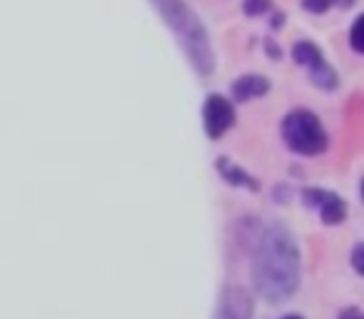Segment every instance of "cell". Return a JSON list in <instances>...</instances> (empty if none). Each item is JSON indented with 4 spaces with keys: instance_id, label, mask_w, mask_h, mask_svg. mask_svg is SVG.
<instances>
[{
    "instance_id": "cell-12",
    "label": "cell",
    "mask_w": 364,
    "mask_h": 319,
    "mask_svg": "<svg viewBox=\"0 0 364 319\" xmlns=\"http://www.w3.org/2000/svg\"><path fill=\"white\" fill-rule=\"evenodd\" d=\"M339 319H362V312H359V309H354V307H349V309H344V312L339 314Z\"/></svg>"
},
{
    "instance_id": "cell-5",
    "label": "cell",
    "mask_w": 364,
    "mask_h": 319,
    "mask_svg": "<svg viewBox=\"0 0 364 319\" xmlns=\"http://www.w3.org/2000/svg\"><path fill=\"white\" fill-rule=\"evenodd\" d=\"M250 297L242 289H228L218 309V319H250Z\"/></svg>"
},
{
    "instance_id": "cell-2",
    "label": "cell",
    "mask_w": 364,
    "mask_h": 319,
    "mask_svg": "<svg viewBox=\"0 0 364 319\" xmlns=\"http://www.w3.org/2000/svg\"><path fill=\"white\" fill-rule=\"evenodd\" d=\"M282 135L287 145L299 155H317L327 147V132L322 130L317 115L309 110H294L284 117Z\"/></svg>"
},
{
    "instance_id": "cell-8",
    "label": "cell",
    "mask_w": 364,
    "mask_h": 319,
    "mask_svg": "<svg viewBox=\"0 0 364 319\" xmlns=\"http://www.w3.org/2000/svg\"><path fill=\"white\" fill-rule=\"evenodd\" d=\"M218 168H220V173L225 175V180H230L232 185H247V188H252V190H257V183H255L252 178H250L247 173H242V170H237L235 168L230 160H225V157H220V163H218Z\"/></svg>"
},
{
    "instance_id": "cell-13",
    "label": "cell",
    "mask_w": 364,
    "mask_h": 319,
    "mask_svg": "<svg viewBox=\"0 0 364 319\" xmlns=\"http://www.w3.org/2000/svg\"><path fill=\"white\" fill-rule=\"evenodd\" d=\"M359 254H362V244H357V247H354V267H357V272H362V262H359Z\"/></svg>"
},
{
    "instance_id": "cell-14",
    "label": "cell",
    "mask_w": 364,
    "mask_h": 319,
    "mask_svg": "<svg viewBox=\"0 0 364 319\" xmlns=\"http://www.w3.org/2000/svg\"><path fill=\"white\" fill-rule=\"evenodd\" d=\"M282 319H302V317H297V314H287V317H282Z\"/></svg>"
},
{
    "instance_id": "cell-6",
    "label": "cell",
    "mask_w": 364,
    "mask_h": 319,
    "mask_svg": "<svg viewBox=\"0 0 364 319\" xmlns=\"http://www.w3.org/2000/svg\"><path fill=\"white\" fill-rule=\"evenodd\" d=\"M269 90V82L259 75H247V77H240L237 82L232 85V95L237 100H252V97H259Z\"/></svg>"
},
{
    "instance_id": "cell-11",
    "label": "cell",
    "mask_w": 364,
    "mask_h": 319,
    "mask_svg": "<svg viewBox=\"0 0 364 319\" xmlns=\"http://www.w3.org/2000/svg\"><path fill=\"white\" fill-rule=\"evenodd\" d=\"M352 48L357 53H362V18L354 21V28H352Z\"/></svg>"
},
{
    "instance_id": "cell-1",
    "label": "cell",
    "mask_w": 364,
    "mask_h": 319,
    "mask_svg": "<svg viewBox=\"0 0 364 319\" xmlns=\"http://www.w3.org/2000/svg\"><path fill=\"white\" fill-rule=\"evenodd\" d=\"M299 254L284 229L272 227L262 234L255 259V282L269 302H282L297 287Z\"/></svg>"
},
{
    "instance_id": "cell-4",
    "label": "cell",
    "mask_w": 364,
    "mask_h": 319,
    "mask_svg": "<svg viewBox=\"0 0 364 319\" xmlns=\"http://www.w3.org/2000/svg\"><path fill=\"white\" fill-rule=\"evenodd\" d=\"M304 200H307L309 205H317L319 215H322V220L327 225L342 222L344 215H347V207H344L342 200L332 193H324V190H307V193H304Z\"/></svg>"
},
{
    "instance_id": "cell-3",
    "label": "cell",
    "mask_w": 364,
    "mask_h": 319,
    "mask_svg": "<svg viewBox=\"0 0 364 319\" xmlns=\"http://www.w3.org/2000/svg\"><path fill=\"white\" fill-rule=\"evenodd\" d=\"M203 117H205V130H208V135L218 140L220 135H225V132L232 127L235 110L223 95H210L208 102H205Z\"/></svg>"
},
{
    "instance_id": "cell-9",
    "label": "cell",
    "mask_w": 364,
    "mask_h": 319,
    "mask_svg": "<svg viewBox=\"0 0 364 319\" xmlns=\"http://www.w3.org/2000/svg\"><path fill=\"white\" fill-rule=\"evenodd\" d=\"M242 8L247 16H259V13H264L269 8V0H245Z\"/></svg>"
},
{
    "instance_id": "cell-7",
    "label": "cell",
    "mask_w": 364,
    "mask_h": 319,
    "mask_svg": "<svg viewBox=\"0 0 364 319\" xmlns=\"http://www.w3.org/2000/svg\"><path fill=\"white\" fill-rule=\"evenodd\" d=\"M292 55H294V60H297L299 65H307L309 70H314V67H319L324 63L319 48L314 45V43H309V40L297 43V45L292 48Z\"/></svg>"
},
{
    "instance_id": "cell-10",
    "label": "cell",
    "mask_w": 364,
    "mask_h": 319,
    "mask_svg": "<svg viewBox=\"0 0 364 319\" xmlns=\"http://www.w3.org/2000/svg\"><path fill=\"white\" fill-rule=\"evenodd\" d=\"M302 8L309 13H324L329 8V0H302Z\"/></svg>"
}]
</instances>
